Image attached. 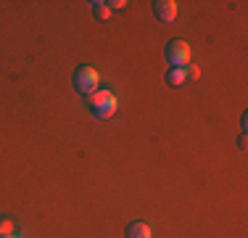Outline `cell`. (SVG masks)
Listing matches in <instances>:
<instances>
[{
	"label": "cell",
	"mask_w": 248,
	"mask_h": 238,
	"mask_svg": "<svg viewBox=\"0 0 248 238\" xmlns=\"http://www.w3.org/2000/svg\"><path fill=\"white\" fill-rule=\"evenodd\" d=\"M164 56H167V61L172 64V67H187L193 58V48L185 43V40H172V43L167 45V51H164Z\"/></svg>",
	"instance_id": "3957f363"
},
{
	"label": "cell",
	"mask_w": 248,
	"mask_h": 238,
	"mask_svg": "<svg viewBox=\"0 0 248 238\" xmlns=\"http://www.w3.org/2000/svg\"><path fill=\"white\" fill-rule=\"evenodd\" d=\"M93 11H95V16L100 21L111 19V8H108V3H103V0H95V3H93Z\"/></svg>",
	"instance_id": "52a82bcc"
},
{
	"label": "cell",
	"mask_w": 248,
	"mask_h": 238,
	"mask_svg": "<svg viewBox=\"0 0 248 238\" xmlns=\"http://www.w3.org/2000/svg\"><path fill=\"white\" fill-rule=\"evenodd\" d=\"M3 238H24V236H16V233H11V236H3Z\"/></svg>",
	"instance_id": "30bf717a"
},
{
	"label": "cell",
	"mask_w": 248,
	"mask_h": 238,
	"mask_svg": "<svg viewBox=\"0 0 248 238\" xmlns=\"http://www.w3.org/2000/svg\"><path fill=\"white\" fill-rule=\"evenodd\" d=\"M100 87V74L93 67H77V71H74V90L77 93H82L87 98V95H93Z\"/></svg>",
	"instance_id": "7a4b0ae2"
},
{
	"label": "cell",
	"mask_w": 248,
	"mask_h": 238,
	"mask_svg": "<svg viewBox=\"0 0 248 238\" xmlns=\"http://www.w3.org/2000/svg\"><path fill=\"white\" fill-rule=\"evenodd\" d=\"M153 14L158 16V21L172 24L177 19V3L174 0H156V3H153Z\"/></svg>",
	"instance_id": "277c9868"
},
{
	"label": "cell",
	"mask_w": 248,
	"mask_h": 238,
	"mask_svg": "<svg viewBox=\"0 0 248 238\" xmlns=\"http://www.w3.org/2000/svg\"><path fill=\"white\" fill-rule=\"evenodd\" d=\"M87 106H90L93 117L95 119H111L116 114V109H119V101H116V95L106 87V90H98L93 95H87Z\"/></svg>",
	"instance_id": "6da1fadb"
},
{
	"label": "cell",
	"mask_w": 248,
	"mask_h": 238,
	"mask_svg": "<svg viewBox=\"0 0 248 238\" xmlns=\"http://www.w3.org/2000/svg\"><path fill=\"white\" fill-rule=\"evenodd\" d=\"M127 238H153V230L148 222L143 220H135V222L127 225Z\"/></svg>",
	"instance_id": "5b68a950"
},
{
	"label": "cell",
	"mask_w": 248,
	"mask_h": 238,
	"mask_svg": "<svg viewBox=\"0 0 248 238\" xmlns=\"http://www.w3.org/2000/svg\"><path fill=\"white\" fill-rule=\"evenodd\" d=\"M187 77H190V80H198V77H201L198 67H193V64H187Z\"/></svg>",
	"instance_id": "ba28073f"
},
{
	"label": "cell",
	"mask_w": 248,
	"mask_h": 238,
	"mask_svg": "<svg viewBox=\"0 0 248 238\" xmlns=\"http://www.w3.org/2000/svg\"><path fill=\"white\" fill-rule=\"evenodd\" d=\"M124 5H127L124 0H114V3H108V8H124Z\"/></svg>",
	"instance_id": "9c48e42d"
},
{
	"label": "cell",
	"mask_w": 248,
	"mask_h": 238,
	"mask_svg": "<svg viewBox=\"0 0 248 238\" xmlns=\"http://www.w3.org/2000/svg\"><path fill=\"white\" fill-rule=\"evenodd\" d=\"M185 80H187V67H172L167 71V82L174 85V87H180Z\"/></svg>",
	"instance_id": "8992f818"
}]
</instances>
